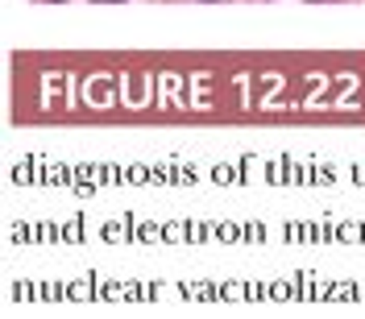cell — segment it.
Listing matches in <instances>:
<instances>
[{
    "mask_svg": "<svg viewBox=\"0 0 365 319\" xmlns=\"http://www.w3.org/2000/svg\"><path fill=\"white\" fill-rule=\"evenodd\" d=\"M100 4H116V0H100Z\"/></svg>",
    "mask_w": 365,
    "mask_h": 319,
    "instance_id": "1",
    "label": "cell"
},
{
    "mask_svg": "<svg viewBox=\"0 0 365 319\" xmlns=\"http://www.w3.org/2000/svg\"><path fill=\"white\" fill-rule=\"evenodd\" d=\"M46 4H54V0H46Z\"/></svg>",
    "mask_w": 365,
    "mask_h": 319,
    "instance_id": "2",
    "label": "cell"
}]
</instances>
